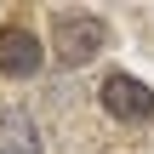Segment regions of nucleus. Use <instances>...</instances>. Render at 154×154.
<instances>
[{
  "instance_id": "obj_3",
  "label": "nucleus",
  "mask_w": 154,
  "mask_h": 154,
  "mask_svg": "<svg viewBox=\"0 0 154 154\" xmlns=\"http://www.w3.org/2000/svg\"><path fill=\"white\" fill-rule=\"evenodd\" d=\"M40 63H46V40H40V34H29V29H0V74L29 80V74H40Z\"/></svg>"
},
{
  "instance_id": "obj_1",
  "label": "nucleus",
  "mask_w": 154,
  "mask_h": 154,
  "mask_svg": "<svg viewBox=\"0 0 154 154\" xmlns=\"http://www.w3.org/2000/svg\"><path fill=\"white\" fill-rule=\"evenodd\" d=\"M103 40H109V29H103V17H91V11H57V23H51V51H57L63 69L91 63V57L103 51Z\"/></svg>"
},
{
  "instance_id": "obj_2",
  "label": "nucleus",
  "mask_w": 154,
  "mask_h": 154,
  "mask_svg": "<svg viewBox=\"0 0 154 154\" xmlns=\"http://www.w3.org/2000/svg\"><path fill=\"white\" fill-rule=\"evenodd\" d=\"M97 103H103L114 120H126V126H137V120L154 114V91L143 80H131V74H109V80L97 86Z\"/></svg>"
},
{
  "instance_id": "obj_4",
  "label": "nucleus",
  "mask_w": 154,
  "mask_h": 154,
  "mask_svg": "<svg viewBox=\"0 0 154 154\" xmlns=\"http://www.w3.org/2000/svg\"><path fill=\"white\" fill-rule=\"evenodd\" d=\"M0 154H40V126L23 109H0Z\"/></svg>"
}]
</instances>
